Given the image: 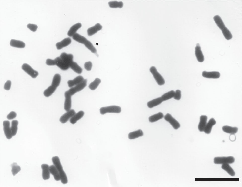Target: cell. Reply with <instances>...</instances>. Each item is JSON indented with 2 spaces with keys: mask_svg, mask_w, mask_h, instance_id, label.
<instances>
[{
  "mask_svg": "<svg viewBox=\"0 0 242 187\" xmlns=\"http://www.w3.org/2000/svg\"><path fill=\"white\" fill-rule=\"evenodd\" d=\"M52 161L53 165L56 168L59 173L61 183L63 184H67L68 182L67 178L65 172L63 170L59 157L57 156L53 157L52 158Z\"/></svg>",
  "mask_w": 242,
  "mask_h": 187,
  "instance_id": "cell-1",
  "label": "cell"
},
{
  "mask_svg": "<svg viewBox=\"0 0 242 187\" xmlns=\"http://www.w3.org/2000/svg\"><path fill=\"white\" fill-rule=\"evenodd\" d=\"M73 39L77 42L84 44L85 46L92 53H96L97 50L92 44L85 37L78 33H76L72 37Z\"/></svg>",
  "mask_w": 242,
  "mask_h": 187,
  "instance_id": "cell-2",
  "label": "cell"
},
{
  "mask_svg": "<svg viewBox=\"0 0 242 187\" xmlns=\"http://www.w3.org/2000/svg\"><path fill=\"white\" fill-rule=\"evenodd\" d=\"M121 111L120 107L116 105H111L102 107L100 109V113L103 115L107 113H119Z\"/></svg>",
  "mask_w": 242,
  "mask_h": 187,
  "instance_id": "cell-3",
  "label": "cell"
},
{
  "mask_svg": "<svg viewBox=\"0 0 242 187\" xmlns=\"http://www.w3.org/2000/svg\"><path fill=\"white\" fill-rule=\"evenodd\" d=\"M150 71L159 85H162L164 84L165 82L164 79L157 71L155 67L154 66L151 67L150 68Z\"/></svg>",
  "mask_w": 242,
  "mask_h": 187,
  "instance_id": "cell-4",
  "label": "cell"
},
{
  "mask_svg": "<svg viewBox=\"0 0 242 187\" xmlns=\"http://www.w3.org/2000/svg\"><path fill=\"white\" fill-rule=\"evenodd\" d=\"M235 161L234 157L232 156L219 157L214 158V162L215 164H231Z\"/></svg>",
  "mask_w": 242,
  "mask_h": 187,
  "instance_id": "cell-5",
  "label": "cell"
},
{
  "mask_svg": "<svg viewBox=\"0 0 242 187\" xmlns=\"http://www.w3.org/2000/svg\"><path fill=\"white\" fill-rule=\"evenodd\" d=\"M87 82L86 79H84L81 82L74 87L70 88L68 91L71 95L72 96L77 92L83 90L86 86Z\"/></svg>",
  "mask_w": 242,
  "mask_h": 187,
  "instance_id": "cell-6",
  "label": "cell"
},
{
  "mask_svg": "<svg viewBox=\"0 0 242 187\" xmlns=\"http://www.w3.org/2000/svg\"><path fill=\"white\" fill-rule=\"evenodd\" d=\"M164 117L165 120L168 122L175 129H177L180 127L179 123L169 113H167Z\"/></svg>",
  "mask_w": 242,
  "mask_h": 187,
  "instance_id": "cell-7",
  "label": "cell"
},
{
  "mask_svg": "<svg viewBox=\"0 0 242 187\" xmlns=\"http://www.w3.org/2000/svg\"><path fill=\"white\" fill-rule=\"evenodd\" d=\"M22 69L33 78H35L38 75V72L34 70L29 64L24 63L22 66Z\"/></svg>",
  "mask_w": 242,
  "mask_h": 187,
  "instance_id": "cell-8",
  "label": "cell"
},
{
  "mask_svg": "<svg viewBox=\"0 0 242 187\" xmlns=\"http://www.w3.org/2000/svg\"><path fill=\"white\" fill-rule=\"evenodd\" d=\"M76 113L75 111L73 109H71L66 111V112L63 114L59 119L60 121L62 124L66 123Z\"/></svg>",
  "mask_w": 242,
  "mask_h": 187,
  "instance_id": "cell-9",
  "label": "cell"
},
{
  "mask_svg": "<svg viewBox=\"0 0 242 187\" xmlns=\"http://www.w3.org/2000/svg\"><path fill=\"white\" fill-rule=\"evenodd\" d=\"M65 100L64 103V110L67 111L71 109L72 106L71 95L68 91H66L64 94Z\"/></svg>",
  "mask_w": 242,
  "mask_h": 187,
  "instance_id": "cell-10",
  "label": "cell"
},
{
  "mask_svg": "<svg viewBox=\"0 0 242 187\" xmlns=\"http://www.w3.org/2000/svg\"><path fill=\"white\" fill-rule=\"evenodd\" d=\"M3 130L5 135L6 138L8 139H11L12 137L11 127H10V123L8 121H5L3 122Z\"/></svg>",
  "mask_w": 242,
  "mask_h": 187,
  "instance_id": "cell-11",
  "label": "cell"
},
{
  "mask_svg": "<svg viewBox=\"0 0 242 187\" xmlns=\"http://www.w3.org/2000/svg\"><path fill=\"white\" fill-rule=\"evenodd\" d=\"M42 169V177L43 179H49L50 177V172L49 165L47 164H43L41 165Z\"/></svg>",
  "mask_w": 242,
  "mask_h": 187,
  "instance_id": "cell-12",
  "label": "cell"
},
{
  "mask_svg": "<svg viewBox=\"0 0 242 187\" xmlns=\"http://www.w3.org/2000/svg\"><path fill=\"white\" fill-rule=\"evenodd\" d=\"M54 59L55 61V65H57L61 69L65 70H68L70 68L69 66L60 57H56Z\"/></svg>",
  "mask_w": 242,
  "mask_h": 187,
  "instance_id": "cell-13",
  "label": "cell"
},
{
  "mask_svg": "<svg viewBox=\"0 0 242 187\" xmlns=\"http://www.w3.org/2000/svg\"><path fill=\"white\" fill-rule=\"evenodd\" d=\"M202 75L203 77L206 78L217 79L220 77V74L218 71L207 72L204 71L202 73Z\"/></svg>",
  "mask_w": 242,
  "mask_h": 187,
  "instance_id": "cell-14",
  "label": "cell"
},
{
  "mask_svg": "<svg viewBox=\"0 0 242 187\" xmlns=\"http://www.w3.org/2000/svg\"><path fill=\"white\" fill-rule=\"evenodd\" d=\"M195 53L198 61L200 62H203L204 60V57L199 44L198 43L197 44L195 47Z\"/></svg>",
  "mask_w": 242,
  "mask_h": 187,
  "instance_id": "cell-15",
  "label": "cell"
},
{
  "mask_svg": "<svg viewBox=\"0 0 242 187\" xmlns=\"http://www.w3.org/2000/svg\"><path fill=\"white\" fill-rule=\"evenodd\" d=\"M102 28V26L99 23L96 24L94 26L89 28L87 30L88 36H91L97 33Z\"/></svg>",
  "mask_w": 242,
  "mask_h": 187,
  "instance_id": "cell-16",
  "label": "cell"
},
{
  "mask_svg": "<svg viewBox=\"0 0 242 187\" xmlns=\"http://www.w3.org/2000/svg\"><path fill=\"white\" fill-rule=\"evenodd\" d=\"M59 57L69 67L70 64L73 61V56L72 54L63 52L61 54Z\"/></svg>",
  "mask_w": 242,
  "mask_h": 187,
  "instance_id": "cell-17",
  "label": "cell"
},
{
  "mask_svg": "<svg viewBox=\"0 0 242 187\" xmlns=\"http://www.w3.org/2000/svg\"><path fill=\"white\" fill-rule=\"evenodd\" d=\"M207 117L206 115H202L200 116L198 125V129L200 131H203L207 124Z\"/></svg>",
  "mask_w": 242,
  "mask_h": 187,
  "instance_id": "cell-18",
  "label": "cell"
},
{
  "mask_svg": "<svg viewBox=\"0 0 242 187\" xmlns=\"http://www.w3.org/2000/svg\"><path fill=\"white\" fill-rule=\"evenodd\" d=\"M216 122L213 118L210 119L207 123L203 131L207 134H209L211 132L213 126L215 125Z\"/></svg>",
  "mask_w": 242,
  "mask_h": 187,
  "instance_id": "cell-19",
  "label": "cell"
},
{
  "mask_svg": "<svg viewBox=\"0 0 242 187\" xmlns=\"http://www.w3.org/2000/svg\"><path fill=\"white\" fill-rule=\"evenodd\" d=\"M84 114V112L83 111H80L76 113L69 120L70 122L73 124H75L83 117Z\"/></svg>",
  "mask_w": 242,
  "mask_h": 187,
  "instance_id": "cell-20",
  "label": "cell"
},
{
  "mask_svg": "<svg viewBox=\"0 0 242 187\" xmlns=\"http://www.w3.org/2000/svg\"><path fill=\"white\" fill-rule=\"evenodd\" d=\"M71 42V39L69 38H66L60 42L57 43L56 45L57 49L60 50L69 45Z\"/></svg>",
  "mask_w": 242,
  "mask_h": 187,
  "instance_id": "cell-21",
  "label": "cell"
},
{
  "mask_svg": "<svg viewBox=\"0 0 242 187\" xmlns=\"http://www.w3.org/2000/svg\"><path fill=\"white\" fill-rule=\"evenodd\" d=\"M84 80L83 77L80 75L76 77L73 80L68 81L67 83L68 87L71 88L81 82Z\"/></svg>",
  "mask_w": 242,
  "mask_h": 187,
  "instance_id": "cell-22",
  "label": "cell"
},
{
  "mask_svg": "<svg viewBox=\"0 0 242 187\" xmlns=\"http://www.w3.org/2000/svg\"><path fill=\"white\" fill-rule=\"evenodd\" d=\"M82 26L81 24L78 23L73 25L70 28L68 32V35L70 37H73L76 33L77 30Z\"/></svg>",
  "mask_w": 242,
  "mask_h": 187,
  "instance_id": "cell-23",
  "label": "cell"
},
{
  "mask_svg": "<svg viewBox=\"0 0 242 187\" xmlns=\"http://www.w3.org/2000/svg\"><path fill=\"white\" fill-rule=\"evenodd\" d=\"M49 169L50 173L53 176L55 180L56 181L60 180L59 173L54 165H52L49 166Z\"/></svg>",
  "mask_w": 242,
  "mask_h": 187,
  "instance_id": "cell-24",
  "label": "cell"
},
{
  "mask_svg": "<svg viewBox=\"0 0 242 187\" xmlns=\"http://www.w3.org/2000/svg\"><path fill=\"white\" fill-rule=\"evenodd\" d=\"M163 102L161 97H160L148 101L147 105L149 108H151L159 105Z\"/></svg>",
  "mask_w": 242,
  "mask_h": 187,
  "instance_id": "cell-25",
  "label": "cell"
},
{
  "mask_svg": "<svg viewBox=\"0 0 242 187\" xmlns=\"http://www.w3.org/2000/svg\"><path fill=\"white\" fill-rule=\"evenodd\" d=\"M10 44L12 47L19 48H23L25 47V43L22 41L12 39Z\"/></svg>",
  "mask_w": 242,
  "mask_h": 187,
  "instance_id": "cell-26",
  "label": "cell"
},
{
  "mask_svg": "<svg viewBox=\"0 0 242 187\" xmlns=\"http://www.w3.org/2000/svg\"><path fill=\"white\" fill-rule=\"evenodd\" d=\"M143 134V133L142 130L139 129L130 132L128 134V137L129 139H132L142 136Z\"/></svg>",
  "mask_w": 242,
  "mask_h": 187,
  "instance_id": "cell-27",
  "label": "cell"
},
{
  "mask_svg": "<svg viewBox=\"0 0 242 187\" xmlns=\"http://www.w3.org/2000/svg\"><path fill=\"white\" fill-rule=\"evenodd\" d=\"M222 129L224 132L231 134L236 133L238 130V128L237 127H232L228 125L223 126Z\"/></svg>",
  "mask_w": 242,
  "mask_h": 187,
  "instance_id": "cell-28",
  "label": "cell"
},
{
  "mask_svg": "<svg viewBox=\"0 0 242 187\" xmlns=\"http://www.w3.org/2000/svg\"><path fill=\"white\" fill-rule=\"evenodd\" d=\"M164 116L162 113L159 112L150 116L149 118V120L150 122L153 123L162 119Z\"/></svg>",
  "mask_w": 242,
  "mask_h": 187,
  "instance_id": "cell-29",
  "label": "cell"
},
{
  "mask_svg": "<svg viewBox=\"0 0 242 187\" xmlns=\"http://www.w3.org/2000/svg\"><path fill=\"white\" fill-rule=\"evenodd\" d=\"M57 87L51 85L46 89L43 92L44 95L46 97H48L54 92Z\"/></svg>",
  "mask_w": 242,
  "mask_h": 187,
  "instance_id": "cell-30",
  "label": "cell"
},
{
  "mask_svg": "<svg viewBox=\"0 0 242 187\" xmlns=\"http://www.w3.org/2000/svg\"><path fill=\"white\" fill-rule=\"evenodd\" d=\"M221 168L223 169L226 171L231 176H233L235 175V172L229 164L226 163L222 164Z\"/></svg>",
  "mask_w": 242,
  "mask_h": 187,
  "instance_id": "cell-31",
  "label": "cell"
},
{
  "mask_svg": "<svg viewBox=\"0 0 242 187\" xmlns=\"http://www.w3.org/2000/svg\"><path fill=\"white\" fill-rule=\"evenodd\" d=\"M213 19L217 26L221 30L225 27L221 17L218 15H216L213 17Z\"/></svg>",
  "mask_w": 242,
  "mask_h": 187,
  "instance_id": "cell-32",
  "label": "cell"
},
{
  "mask_svg": "<svg viewBox=\"0 0 242 187\" xmlns=\"http://www.w3.org/2000/svg\"><path fill=\"white\" fill-rule=\"evenodd\" d=\"M175 91L172 90L163 94L161 97L163 101L168 100L173 97Z\"/></svg>",
  "mask_w": 242,
  "mask_h": 187,
  "instance_id": "cell-33",
  "label": "cell"
},
{
  "mask_svg": "<svg viewBox=\"0 0 242 187\" xmlns=\"http://www.w3.org/2000/svg\"><path fill=\"white\" fill-rule=\"evenodd\" d=\"M69 67L76 73L81 74L82 72V69L76 62H73L69 65Z\"/></svg>",
  "mask_w": 242,
  "mask_h": 187,
  "instance_id": "cell-34",
  "label": "cell"
},
{
  "mask_svg": "<svg viewBox=\"0 0 242 187\" xmlns=\"http://www.w3.org/2000/svg\"><path fill=\"white\" fill-rule=\"evenodd\" d=\"M18 123L17 120H13L12 121L11 129L12 136H15L17 133Z\"/></svg>",
  "mask_w": 242,
  "mask_h": 187,
  "instance_id": "cell-35",
  "label": "cell"
},
{
  "mask_svg": "<svg viewBox=\"0 0 242 187\" xmlns=\"http://www.w3.org/2000/svg\"><path fill=\"white\" fill-rule=\"evenodd\" d=\"M221 30L222 33L226 39L229 40L232 38V35L230 31L226 27H225Z\"/></svg>",
  "mask_w": 242,
  "mask_h": 187,
  "instance_id": "cell-36",
  "label": "cell"
},
{
  "mask_svg": "<svg viewBox=\"0 0 242 187\" xmlns=\"http://www.w3.org/2000/svg\"><path fill=\"white\" fill-rule=\"evenodd\" d=\"M101 82V80L100 79L96 78L94 81L90 84L89 86V88L92 90H95L97 88Z\"/></svg>",
  "mask_w": 242,
  "mask_h": 187,
  "instance_id": "cell-37",
  "label": "cell"
},
{
  "mask_svg": "<svg viewBox=\"0 0 242 187\" xmlns=\"http://www.w3.org/2000/svg\"><path fill=\"white\" fill-rule=\"evenodd\" d=\"M108 4L109 7L112 8H121L123 7V5L122 1H109Z\"/></svg>",
  "mask_w": 242,
  "mask_h": 187,
  "instance_id": "cell-38",
  "label": "cell"
},
{
  "mask_svg": "<svg viewBox=\"0 0 242 187\" xmlns=\"http://www.w3.org/2000/svg\"><path fill=\"white\" fill-rule=\"evenodd\" d=\"M61 80V76L60 75L56 74L53 78L51 85L57 87L59 86Z\"/></svg>",
  "mask_w": 242,
  "mask_h": 187,
  "instance_id": "cell-39",
  "label": "cell"
},
{
  "mask_svg": "<svg viewBox=\"0 0 242 187\" xmlns=\"http://www.w3.org/2000/svg\"><path fill=\"white\" fill-rule=\"evenodd\" d=\"M12 167L11 172L13 176L15 175L21 170L20 167L16 163H13L11 165Z\"/></svg>",
  "mask_w": 242,
  "mask_h": 187,
  "instance_id": "cell-40",
  "label": "cell"
},
{
  "mask_svg": "<svg viewBox=\"0 0 242 187\" xmlns=\"http://www.w3.org/2000/svg\"><path fill=\"white\" fill-rule=\"evenodd\" d=\"M181 97V91L179 90H177L175 92L174 98L176 100H179Z\"/></svg>",
  "mask_w": 242,
  "mask_h": 187,
  "instance_id": "cell-41",
  "label": "cell"
},
{
  "mask_svg": "<svg viewBox=\"0 0 242 187\" xmlns=\"http://www.w3.org/2000/svg\"><path fill=\"white\" fill-rule=\"evenodd\" d=\"M27 27L33 32L35 31L38 28L37 26L35 24L29 23L27 25Z\"/></svg>",
  "mask_w": 242,
  "mask_h": 187,
  "instance_id": "cell-42",
  "label": "cell"
},
{
  "mask_svg": "<svg viewBox=\"0 0 242 187\" xmlns=\"http://www.w3.org/2000/svg\"><path fill=\"white\" fill-rule=\"evenodd\" d=\"M92 63L90 61H88L86 62L84 65L85 69L87 71H90L92 68Z\"/></svg>",
  "mask_w": 242,
  "mask_h": 187,
  "instance_id": "cell-43",
  "label": "cell"
},
{
  "mask_svg": "<svg viewBox=\"0 0 242 187\" xmlns=\"http://www.w3.org/2000/svg\"><path fill=\"white\" fill-rule=\"evenodd\" d=\"M16 116V113L14 111H12L7 115V118L8 119L11 120L15 118Z\"/></svg>",
  "mask_w": 242,
  "mask_h": 187,
  "instance_id": "cell-44",
  "label": "cell"
},
{
  "mask_svg": "<svg viewBox=\"0 0 242 187\" xmlns=\"http://www.w3.org/2000/svg\"><path fill=\"white\" fill-rule=\"evenodd\" d=\"M46 64L47 65L49 66H53L55 65V59L52 60L51 59H48L46 61Z\"/></svg>",
  "mask_w": 242,
  "mask_h": 187,
  "instance_id": "cell-45",
  "label": "cell"
},
{
  "mask_svg": "<svg viewBox=\"0 0 242 187\" xmlns=\"http://www.w3.org/2000/svg\"><path fill=\"white\" fill-rule=\"evenodd\" d=\"M11 86V81L9 80H7L4 84V88L6 90H9L10 89Z\"/></svg>",
  "mask_w": 242,
  "mask_h": 187,
  "instance_id": "cell-46",
  "label": "cell"
}]
</instances>
